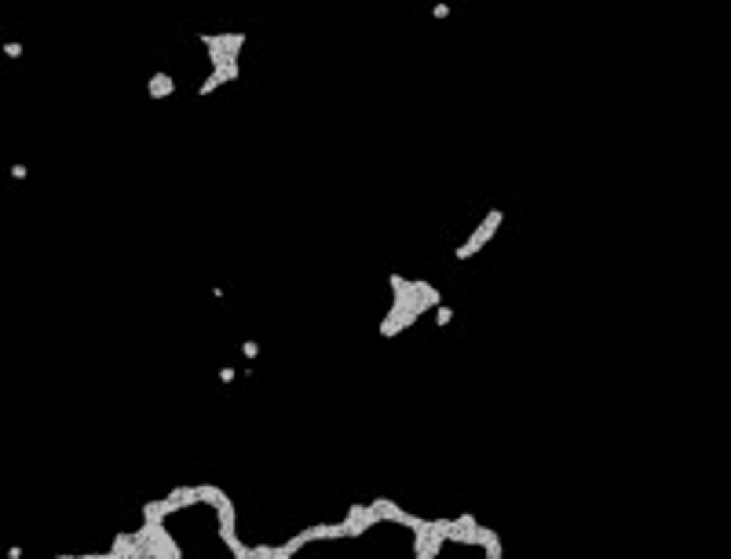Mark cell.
<instances>
[{
  "label": "cell",
  "instance_id": "6da1fadb",
  "mask_svg": "<svg viewBox=\"0 0 731 559\" xmlns=\"http://www.w3.org/2000/svg\"><path fill=\"white\" fill-rule=\"evenodd\" d=\"M388 286H392V293H395V304H392L388 318L380 322V336H384V340H392V336H399L402 329L417 326L424 311H435V307L443 304L439 289H435L432 282H424V278L392 274Z\"/></svg>",
  "mask_w": 731,
  "mask_h": 559
},
{
  "label": "cell",
  "instance_id": "7a4b0ae2",
  "mask_svg": "<svg viewBox=\"0 0 731 559\" xmlns=\"http://www.w3.org/2000/svg\"><path fill=\"white\" fill-rule=\"evenodd\" d=\"M198 45L205 48L209 55V77L198 84V95H212L223 84L238 81L242 73V52L249 45V33L245 30H223V33H198L194 37Z\"/></svg>",
  "mask_w": 731,
  "mask_h": 559
},
{
  "label": "cell",
  "instance_id": "3957f363",
  "mask_svg": "<svg viewBox=\"0 0 731 559\" xmlns=\"http://www.w3.org/2000/svg\"><path fill=\"white\" fill-rule=\"evenodd\" d=\"M501 220H505V212H501V208H490L486 216H483V223L468 234V242L454 249V260H468V256H476V252H479V249L493 238V230L501 227Z\"/></svg>",
  "mask_w": 731,
  "mask_h": 559
},
{
  "label": "cell",
  "instance_id": "277c9868",
  "mask_svg": "<svg viewBox=\"0 0 731 559\" xmlns=\"http://www.w3.org/2000/svg\"><path fill=\"white\" fill-rule=\"evenodd\" d=\"M146 95L150 99H172V95H176V81H172V73L158 70L154 77L146 81Z\"/></svg>",
  "mask_w": 731,
  "mask_h": 559
},
{
  "label": "cell",
  "instance_id": "5b68a950",
  "mask_svg": "<svg viewBox=\"0 0 731 559\" xmlns=\"http://www.w3.org/2000/svg\"><path fill=\"white\" fill-rule=\"evenodd\" d=\"M242 358H245V362H256V358H260V343H256V340H242Z\"/></svg>",
  "mask_w": 731,
  "mask_h": 559
},
{
  "label": "cell",
  "instance_id": "8992f818",
  "mask_svg": "<svg viewBox=\"0 0 731 559\" xmlns=\"http://www.w3.org/2000/svg\"><path fill=\"white\" fill-rule=\"evenodd\" d=\"M4 55H8V59H18V55H23V45H18V40H8V45H4Z\"/></svg>",
  "mask_w": 731,
  "mask_h": 559
},
{
  "label": "cell",
  "instance_id": "52a82bcc",
  "mask_svg": "<svg viewBox=\"0 0 731 559\" xmlns=\"http://www.w3.org/2000/svg\"><path fill=\"white\" fill-rule=\"evenodd\" d=\"M432 15H435V18H446V15H450V4H443V0H439V4L432 8Z\"/></svg>",
  "mask_w": 731,
  "mask_h": 559
},
{
  "label": "cell",
  "instance_id": "ba28073f",
  "mask_svg": "<svg viewBox=\"0 0 731 559\" xmlns=\"http://www.w3.org/2000/svg\"><path fill=\"white\" fill-rule=\"evenodd\" d=\"M11 180H26V165H11Z\"/></svg>",
  "mask_w": 731,
  "mask_h": 559
},
{
  "label": "cell",
  "instance_id": "9c48e42d",
  "mask_svg": "<svg viewBox=\"0 0 731 559\" xmlns=\"http://www.w3.org/2000/svg\"><path fill=\"white\" fill-rule=\"evenodd\" d=\"M220 380H223V384H230V380H234V370H230V365H223V370H220Z\"/></svg>",
  "mask_w": 731,
  "mask_h": 559
}]
</instances>
